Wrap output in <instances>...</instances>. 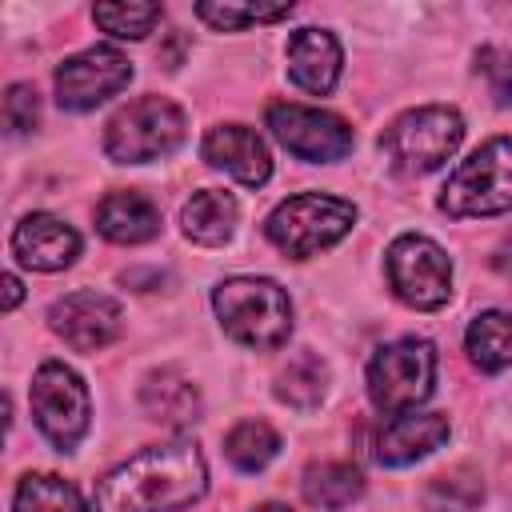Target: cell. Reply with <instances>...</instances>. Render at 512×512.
<instances>
[{
	"instance_id": "17",
	"label": "cell",
	"mask_w": 512,
	"mask_h": 512,
	"mask_svg": "<svg viewBox=\"0 0 512 512\" xmlns=\"http://www.w3.org/2000/svg\"><path fill=\"white\" fill-rule=\"evenodd\" d=\"M140 404H144L148 420H156V424H164L172 432L192 428L200 420V408H204L200 404V388L188 376H180L176 368L152 372L144 380V388H140Z\"/></svg>"
},
{
	"instance_id": "21",
	"label": "cell",
	"mask_w": 512,
	"mask_h": 512,
	"mask_svg": "<svg viewBox=\"0 0 512 512\" xmlns=\"http://www.w3.org/2000/svg\"><path fill=\"white\" fill-rule=\"evenodd\" d=\"M464 348H468L472 364L484 372L512 368V308L480 312L464 332Z\"/></svg>"
},
{
	"instance_id": "1",
	"label": "cell",
	"mask_w": 512,
	"mask_h": 512,
	"mask_svg": "<svg viewBox=\"0 0 512 512\" xmlns=\"http://www.w3.org/2000/svg\"><path fill=\"white\" fill-rule=\"evenodd\" d=\"M208 492V464L192 440L152 444L96 480V512H180Z\"/></svg>"
},
{
	"instance_id": "24",
	"label": "cell",
	"mask_w": 512,
	"mask_h": 512,
	"mask_svg": "<svg viewBox=\"0 0 512 512\" xmlns=\"http://www.w3.org/2000/svg\"><path fill=\"white\" fill-rule=\"evenodd\" d=\"M276 452H280V436H276V428L264 424V420H240V424L224 436V456H228L240 472H260Z\"/></svg>"
},
{
	"instance_id": "14",
	"label": "cell",
	"mask_w": 512,
	"mask_h": 512,
	"mask_svg": "<svg viewBox=\"0 0 512 512\" xmlns=\"http://www.w3.org/2000/svg\"><path fill=\"white\" fill-rule=\"evenodd\" d=\"M204 160L220 172H228L232 180L248 184V188H260L268 176H272V156H268V144L260 140V132L244 128V124H220V128H208L204 144H200Z\"/></svg>"
},
{
	"instance_id": "30",
	"label": "cell",
	"mask_w": 512,
	"mask_h": 512,
	"mask_svg": "<svg viewBox=\"0 0 512 512\" xmlns=\"http://www.w3.org/2000/svg\"><path fill=\"white\" fill-rule=\"evenodd\" d=\"M492 268H496L504 280H512V244H500V248H496V256H492Z\"/></svg>"
},
{
	"instance_id": "2",
	"label": "cell",
	"mask_w": 512,
	"mask_h": 512,
	"mask_svg": "<svg viewBox=\"0 0 512 512\" xmlns=\"http://www.w3.org/2000/svg\"><path fill=\"white\" fill-rule=\"evenodd\" d=\"M212 308L220 328L244 348H280L292 332V300L268 276H232L216 284Z\"/></svg>"
},
{
	"instance_id": "25",
	"label": "cell",
	"mask_w": 512,
	"mask_h": 512,
	"mask_svg": "<svg viewBox=\"0 0 512 512\" xmlns=\"http://www.w3.org/2000/svg\"><path fill=\"white\" fill-rule=\"evenodd\" d=\"M160 4H96L92 20L116 40H144L160 24Z\"/></svg>"
},
{
	"instance_id": "7",
	"label": "cell",
	"mask_w": 512,
	"mask_h": 512,
	"mask_svg": "<svg viewBox=\"0 0 512 512\" xmlns=\"http://www.w3.org/2000/svg\"><path fill=\"white\" fill-rule=\"evenodd\" d=\"M184 112L164 96H140L124 104L104 124V152L116 164H148L180 148L184 140Z\"/></svg>"
},
{
	"instance_id": "19",
	"label": "cell",
	"mask_w": 512,
	"mask_h": 512,
	"mask_svg": "<svg viewBox=\"0 0 512 512\" xmlns=\"http://www.w3.org/2000/svg\"><path fill=\"white\" fill-rule=\"evenodd\" d=\"M184 236L196 244H224L236 228V200L220 188H200L180 212Z\"/></svg>"
},
{
	"instance_id": "22",
	"label": "cell",
	"mask_w": 512,
	"mask_h": 512,
	"mask_svg": "<svg viewBox=\"0 0 512 512\" xmlns=\"http://www.w3.org/2000/svg\"><path fill=\"white\" fill-rule=\"evenodd\" d=\"M12 512H88V504L64 476L28 472L12 492Z\"/></svg>"
},
{
	"instance_id": "5",
	"label": "cell",
	"mask_w": 512,
	"mask_h": 512,
	"mask_svg": "<svg viewBox=\"0 0 512 512\" xmlns=\"http://www.w3.org/2000/svg\"><path fill=\"white\" fill-rule=\"evenodd\" d=\"M440 212L452 220L512 212V136L484 140L440 188Z\"/></svg>"
},
{
	"instance_id": "16",
	"label": "cell",
	"mask_w": 512,
	"mask_h": 512,
	"mask_svg": "<svg viewBox=\"0 0 512 512\" xmlns=\"http://www.w3.org/2000/svg\"><path fill=\"white\" fill-rule=\"evenodd\" d=\"M448 440V416L444 412H404L392 416L376 436V460L388 468L412 464L428 452H436Z\"/></svg>"
},
{
	"instance_id": "18",
	"label": "cell",
	"mask_w": 512,
	"mask_h": 512,
	"mask_svg": "<svg viewBox=\"0 0 512 512\" xmlns=\"http://www.w3.org/2000/svg\"><path fill=\"white\" fill-rule=\"evenodd\" d=\"M96 228L112 244H144L160 232V208L144 192H108L96 204Z\"/></svg>"
},
{
	"instance_id": "31",
	"label": "cell",
	"mask_w": 512,
	"mask_h": 512,
	"mask_svg": "<svg viewBox=\"0 0 512 512\" xmlns=\"http://www.w3.org/2000/svg\"><path fill=\"white\" fill-rule=\"evenodd\" d=\"M252 512H292L288 504H260V508H252Z\"/></svg>"
},
{
	"instance_id": "4",
	"label": "cell",
	"mask_w": 512,
	"mask_h": 512,
	"mask_svg": "<svg viewBox=\"0 0 512 512\" xmlns=\"http://www.w3.org/2000/svg\"><path fill=\"white\" fill-rule=\"evenodd\" d=\"M352 224H356V208L348 200L324 196V192H300L268 212L264 232L284 256L308 260V256L332 248L336 240H344L352 232Z\"/></svg>"
},
{
	"instance_id": "13",
	"label": "cell",
	"mask_w": 512,
	"mask_h": 512,
	"mask_svg": "<svg viewBox=\"0 0 512 512\" xmlns=\"http://www.w3.org/2000/svg\"><path fill=\"white\" fill-rule=\"evenodd\" d=\"M12 252L32 272H60L80 256V236L52 212H28L12 232Z\"/></svg>"
},
{
	"instance_id": "23",
	"label": "cell",
	"mask_w": 512,
	"mask_h": 512,
	"mask_svg": "<svg viewBox=\"0 0 512 512\" xmlns=\"http://www.w3.org/2000/svg\"><path fill=\"white\" fill-rule=\"evenodd\" d=\"M324 388H328V368L320 356L312 352H300L296 360H288V368L276 376V400H284L288 408H316L324 400Z\"/></svg>"
},
{
	"instance_id": "26",
	"label": "cell",
	"mask_w": 512,
	"mask_h": 512,
	"mask_svg": "<svg viewBox=\"0 0 512 512\" xmlns=\"http://www.w3.org/2000/svg\"><path fill=\"white\" fill-rule=\"evenodd\" d=\"M292 12V4H196V16L220 32H236L248 24H264V20H284Z\"/></svg>"
},
{
	"instance_id": "15",
	"label": "cell",
	"mask_w": 512,
	"mask_h": 512,
	"mask_svg": "<svg viewBox=\"0 0 512 512\" xmlns=\"http://www.w3.org/2000/svg\"><path fill=\"white\" fill-rule=\"evenodd\" d=\"M340 64H344V52H340V40L332 32L300 28L288 36V76L296 88H304L312 96L332 92L340 80Z\"/></svg>"
},
{
	"instance_id": "6",
	"label": "cell",
	"mask_w": 512,
	"mask_h": 512,
	"mask_svg": "<svg viewBox=\"0 0 512 512\" xmlns=\"http://www.w3.org/2000/svg\"><path fill=\"white\" fill-rule=\"evenodd\" d=\"M436 384V348L420 336L392 340L368 360V400L384 416L416 412Z\"/></svg>"
},
{
	"instance_id": "28",
	"label": "cell",
	"mask_w": 512,
	"mask_h": 512,
	"mask_svg": "<svg viewBox=\"0 0 512 512\" xmlns=\"http://www.w3.org/2000/svg\"><path fill=\"white\" fill-rule=\"evenodd\" d=\"M476 68L488 80V92L496 104H512V52L508 48H484Z\"/></svg>"
},
{
	"instance_id": "11",
	"label": "cell",
	"mask_w": 512,
	"mask_h": 512,
	"mask_svg": "<svg viewBox=\"0 0 512 512\" xmlns=\"http://www.w3.org/2000/svg\"><path fill=\"white\" fill-rule=\"evenodd\" d=\"M128 80H132L128 56L108 44H96V48L68 56L56 68V100H60V108L88 112V108L104 104L108 96H116L120 88H128Z\"/></svg>"
},
{
	"instance_id": "27",
	"label": "cell",
	"mask_w": 512,
	"mask_h": 512,
	"mask_svg": "<svg viewBox=\"0 0 512 512\" xmlns=\"http://www.w3.org/2000/svg\"><path fill=\"white\" fill-rule=\"evenodd\" d=\"M4 124L8 132H32L40 124V100H36V88L32 84H12L8 96H4Z\"/></svg>"
},
{
	"instance_id": "29",
	"label": "cell",
	"mask_w": 512,
	"mask_h": 512,
	"mask_svg": "<svg viewBox=\"0 0 512 512\" xmlns=\"http://www.w3.org/2000/svg\"><path fill=\"white\" fill-rule=\"evenodd\" d=\"M20 296H24V288H20V280H16L12 272H8V276H4V312H12V308L20 304Z\"/></svg>"
},
{
	"instance_id": "8",
	"label": "cell",
	"mask_w": 512,
	"mask_h": 512,
	"mask_svg": "<svg viewBox=\"0 0 512 512\" xmlns=\"http://www.w3.org/2000/svg\"><path fill=\"white\" fill-rule=\"evenodd\" d=\"M384 268H388V284L392 292L408 304V308H420V312H432L440 304H448L452 296V260L444 256V248L428 236H396L388 244V256H384Z\"/></svg>"
},
{
	"instance_id": "20",
	"label": "cell",
	"mask_w": 512,
	"mask_h": 512,
	"mask_svg": "<svg viewBox=\"0 0 512 512\" xmlns=\"http://www.w3.org/2000/svg\"><path fill=\"white\" fill-rule=\"evenodd\" d=\"M300 492L312 508H324V512H336V508H348L352 500H360L364 492V476L356 464H344V460H324V464H312L300 480Z\"/></svg>"
},
{
	"instance_id": "12",
	"label": "cell",
	"mask_w": 512,
	"mask_h": 512,
	"mask_svg": "<svg viewBox=\"0 0 512 512\" xmlns=\"http://www.w3.org/2000/svg\"><path fill=\"white\" fill-rule=\"evenodd\" d=\"M48 324L76 352H96L120 336V304L104 292H72L48 308Z\"/></svg>"
},
{
	"instance_id": "10",
	"label": "cell",
	"mask_w": 512,
	"mask_h": 512,
	"mask_svg": "<svg viewBox=\"0 0 512 512\" xmlns=\"http://www.w3.org/2000/svg\"><path fill=\"white\" fill-rule=\"evenodd\" d=\"M268 128L272 136L300 160L312 164H332L344 160L352 152V128L320 108H304V104H272L268 108Z\"/></svg>"
},
{
	"instance_id": "3",
	"label": "cell",
	"mask_w": 512,
	"mask_h": 512,
	"mask_svg": "<svg viewBox=\"0 0 512 512\" xmlns=\"http://www.w3.org/2000/svg\"><path fill=\"white\" fill-rule=\"evenodd\" d=\"M460 140H464V116L448 104H424L396 116L384 128L380 148L396 172L424 176V172H436L444 160H452Z\"/></svg>"
},
{
	"instance_id": "9",
	"label": "cell",
	"mask_w": 512,
	"mask_h": 512,
	"mask_svg": "<svg viewBox=\"0 0 512 512\" xmlns=\"http://www.w3.org/2000/svg\"><path fill=\"white\" fill-rule=\"evenodd\" d=\"M32 420L60 452H72L84 440V432H88V388L68 364L44 360L36 368V376H32Z\"/></svg>"
}]
</instances>
